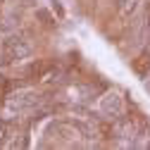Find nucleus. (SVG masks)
Returning <instances> with one entry per match:
<instances>
[{
    "label": "nucleus",
    "mask_w": 150,
    "mask_h": 150,
    "mask_svg": "<svg viewBox=\"0 0 150 150\" xmlns=\"http://www.w3.org/2000/svg\"><path fill=\"white\" fill-rule=\"evenodd\" d=\"M36 17H38V19H43V24H48V26H52V24H55V17H48V12H45V10H38V12H36Z\"/></svg>",
    "instance_id": "8"
},
{
    "label": "nucleus",
    "mask_w": 150,
    "mask_h": 150,
    "mask_svg": "<svg viewBox=\"0 0 150 150\" xmlns=\"http://www.w3.org/2000/svg\"><path fill=\"white\" fill-rule=\"evenodd\" d=\"M31 55V43L24 33H10L0 48V64H14Z\"/></svg>",
    "instance_id": "1"
},
{
    "label": "nucleus",
    "mask_w": 150,
    "mask_h": 150,
    "mask_svg": "<svg viewBox=\"0 0 150 150\" xmlns=\"http://www.w3.org/2000/svg\"><path fill=\"white\" fill-rule=\"evenodd\" d=\"M55 67H57V64H55V60L41 57V60L26 62V64L22 67V74H24V79H29V81H43V79L50 76V71H52Z\"/></svg>",
    "instance_id": "3"
},
{
    "label": "nucleus",
    "mask_w": 150,
    "mask_h": 150,
    "mask_svg": "<svg viewBox=\"0 0 150 150\" xmlns=\"http://www.w3.org/2000/svg\"><path fill=\"white\" fill-rule=\"evenodd\" d=\"M0 5H3V0H0Z\"/></svg>",
    "instance_id": "9"
},
{
    "label": "nucleus",
    "mask_w": 150,
    "mask_h": 150,
    "mask_svg": "<svg viewBox=\"0 0 150 150\" xmlns=\"http://www.w3.org/2000/svg\"><path fill=\"white\" fill-rule=\"evenodd\" d=\"M131 69L136 71L138 79H145L148 74H150V43L134 55V60H131Z\"/></svg>",
    "instance_id": "4"
},
{
    "label": "nucleus",
    "mask_w": 150,
    "mask_h": 150,
    "mask_svg": "<svg viewBox=\"0 0 150 150\" xmlns=\"http://www.w3.org/2000/svg\"><path fill=\"white\" fill-rule=\"evenodd\" d=\"M141 3H143V0H115V10H117L119 17H131L138 10Z\"/></svg>",
    "instance_id": "5"
},
{
    "label": "nucleus",
    "mask_w": 150,
    "mask_h": 150,
    "mask_svg": "<svg viewBox=\"0 0 150 150\" xmlns=\"http://www.w3.org/2000/svg\"><path fill=\"white\" fill-rule=\"evenodd\" d=\"M126 112V100L117 91H105L100 93V115L105 122H115Z\"/></svg>",
    "instance_id": "2"
},
{
    "label": "nucleus",
    "mask_w": 150,
    "mask_h": 150,
    "mask_svg": "<svg viewBox=\"0 0 150 150\" xmlns=\"http://www.w3.org/2000/svg\"><path fill=\"white\" fill-rule=\"evenodd\" d=\"M12 29H17V19L14 17H3L0 19V31H12Z\"/></svg>",
    "instance_id": "7"
},
{
    "label": "nucleus",
    "mask_w": 150,
    "mask_h": 150,
    "mask_svg": "<svg viewBox=\"0 0 150 150\" xmlns=\"http://www.w3.org/2000/svg\"><path fill=\"white\" fill-rule=\"evenodd\" d=\"M7 138H10V124L7 119H0V148L7 143Z\"/></svg>",
    "instance_id": "6"
}]
</instances>
